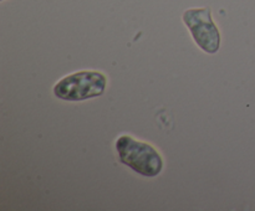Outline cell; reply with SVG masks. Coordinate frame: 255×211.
Here are the masks:
<instances>
[{
    "label": "cell",
    "mask_w": 255,
    "mask_h": 211,
    "mask_svg": "<svg viewBox=\"0 0 255 211\" xmlns=\"http://www.w3.org/2000/svg\"><path fill=\"white\" fill-rule=\"evenodd\" d=\"M115 148L119 160L139 175L153 178L159 175L163 169L161 153L146 141H136L131 136L124 134L116 139Z\"/></svg>",
    "instance_id": "1"
},
{
    "label": "cell",
    "mask_w": 255,
    "mask_h": 211,
    "mask_svg": "<svg viewBox=\"0 0 255 211\" xmlns=\"http://www.w3.org/2000/svg\"><path fill=\"white\" fill-rule=\"evenodd\" d=\"M107 78L102 72L79 71L60 79L54 86V94L64 101H85L102 96Z\"/></svg>",
    "instance_id": "2"
},
{
    "label": "cell",
    "mask_w": 255,
    "mask_h": 211,
    "mask_svg": "<svg viewBox=\"0 0 255 211\" xmlns=\"http://www.w3.org/2000/svg\"><path fill=\"white\" fill-rule=\"evenodd\" d=\"M183 21L198 47L207 54H216L218 51L221 47V32L214 24L209 7L186 10Z\"/></svg>",
    "instance_id": "3"
}]
</instances>
